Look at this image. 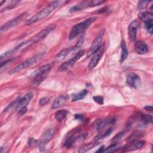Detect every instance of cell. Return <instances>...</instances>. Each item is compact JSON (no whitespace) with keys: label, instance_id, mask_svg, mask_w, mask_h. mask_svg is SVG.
Returning a JSON list of instances; mask_svg holds the SVG:
<instances>
[{"label":"cell","instance_id":"2e32d148","mask_svg":"<svg viewBox=\"0 0 153 153\" xmlns=\"http://www.w3.org/2000/svg\"><path fill=\"white\" fill-rule=\"evenodd\" d=\"M134 49L137 53L143 54L148 52V47L146 44L142 41H138L135 43Z\"/></svg>","mask_w":153,"mask_h":153},{"label":"cell","instance_id":"ffe728a7","mask_svg":"<svg viewBox=\"0 0 153 153\" xmlns=\"http://www.w3.org/2000/svg\"><path fill=\"white\" fill-rule=\"evenodd\" d=\"M139 18L143 22L145 23L152 22L153 20V14L152 13L148 12V11H144L141 12L138 14Z\"/></svg>","mask_w":153,"mask_h":153},{"label":"cell","instance_id":"9c48e42d","mask_svg":"<svg viewBox=\"0 0 153 153\" xmlns=\"http://www.w3.org/2000/svg\"><path fill=\"white\" fill-rule=\"evenodd\" d=\"M26 17H27V13H23L20 14L19 16H18L17 17H16V18L8 21V22L5 23L4 25H2L1 27V29H0L1 32H5V31L10 29L13 27L17 25L19 23H20L22 20H23Z\"/></svg>","mask_w":153,"mask_h":153},{"label":"cell","instance_id":"836d02e7","mask_svg":"<svg viewBox=\"0 0 153 153\" xmlns=\"http://www.w3.org/2000/svg\"><path fill=\"white\" fill-rule=\"evenodd\" d=\"M50 98L48 97H44L39 99V105L40 106H44L46 105L47 103L49 102Z\"/></svg>","mask_w":153,"mask_h":153},{"label":"cell","instance_id":"8992f818","mask_svg":"<svg viewBox=\"0 0 153 153\" xmlns=\"http://www.w3.org/2000/svg\"><path fill=\"white\" fill-rule=\"evenodd\" d=\"M78 132L77 130H73L71 134H69L65 142V146L66 148L73 147L76 143L82 142L84 140L87 136V133H82L78 134Z\"/></svg>","mask_w":153,"mask_h":153},{"label":"cell","instance_id":"8d00e7d4","mask_svg":"<svg viewBox=\"0 0 153 153\" xmlns=\"http://www.w3.org/2000/svg\"><path fill=\"white\" fill-rule=\"evenodd\" d=\"M27 107L26 106H25V107H23L21 109H20L19 110V112H18V114L19 115H24L26 112H27Z\"/></svg>","mask_w":153,"mask_h":153},{"label":"cell","instance_id":"6da1fadb","mask_svg":"<svg viewBox=\"0 0 153 153\" xmlns=\"http://www.w3.org/2000/svg\"><path fill=\"white\" fill-rule=\"evenodd\" d=\"M60 2L59 1H55L51 2L48 5H47L45 8L42 9L41 11H39L38 13L35 14L32 17H31L26 22V25L30 26L47 17L48 16L50 15V14L51 12H53L56 8H57L59 6Z\"/></svg>","mask_w":153,"mask_h":153},{"label":"cell","instance_id":"8fae6325","mask_svg":"<svg viewBox=\"0 0 153 153\" xmlns=\"http://www.w3.org/2000/svg\"><path fill=\"white\" fill-rule=\"evenodd\" d=\"M127 84L131 87L137 88L141 85V79L139 75L134 72H131L127 75L126 79Z\"/></svg>","mask_w":153,"mask_h":153},{"label":"cell","instance_id":"9a60e30c","mask_svg":"<svg viewBox=\"0 0 153 153\" xmlns=\"http://www.w3.org/2000/svg\"><path fill=\"white\" fill-rule=\"evenodd\" d=\"M68 99V95H60L56 97L52 103L51 108L53 109H57L65 104Z\"/></svg>","mask_w":153,"mask_h":153},{"label":"cell","instance_id":"3957f363","mask_svg":"<svg viewBox=\"0 0 153 153\" xmlns=\"http://www.w3.org/2000/svg\"><path fill=\"white\" fill-rule=\"evenodd\" d=\"M51 69V65L50 64L41 66L34 72V78L32 81V85L33 87L38 86L48 76Z\"/></svg>","mask_w":153,"mask_h":153},{"label":"cell","instance_id":"44dd1931","mask_svg":"<svg viewBox=\"0 0 153 153\" xmlns=\"http://www.w3.org/2000/svg\"><path fill=\"white\" fill-rule=\"evenodd\" d=\"M87 93L88 91L87 90H83L78 93H74L72 95V101L76 102L79 100H82L86 96Z\"/></svg>","mask_w":153,"mask_h":153},{"label":"cell","instance_id":"e0dca14e","mask_svg":"<svg viewBox=\"0 0 153 153\" xmlns=\"http://www.w3.org/2000/svg\"><path fill=\"white\" fill-rule=\"evenodd\" d=\"M33 97V94L32 93H28L26 94L23 97H21L20 101L19 102L18 106L17 107V109L19 111L23 107L26 106V105L29 103Z\"/></svg>","mask_w":153,"mask_h":153},{"label":"cell","instance_id":"484cf974","mask_svg":"<svg viewBox=\"0 0 153 153\" xmlns=\"http://www.w3.org/2000/svg\"><path fill=\"white\" fill-rule=\"evenodd\" d=\"M121 146L117 142V143H114L113 144L111 145L110 146H108L106 149L105 148L103 152H106V153H109V152H115L117 150H118L120 148Z\"/></svg>","mask_w":153,"mask_h":153},{"label":"cell","instance_id":"4316f807","mask_svg":"<svg viewBox=\"0 0 153 153\" xmlns=\"http://www.w3.org/2000/svg\"><path fill=\"white\" fill-rule=\"evenodd\" d=\"M20 2V1L17 0H14L11 1L5 7H4L3 9L1 10V13H2L3 11H5L7 10H10L14 8H15L16 6L18 5V4Z\"/></svg>","mask_w":153,"mask_h":153},{"label":"cell","instance_id":"ba28073f","mask_svg":"<svg viewBox=\"0 0 153 153\" xmlns=\"http://www.w3.org/2000/svg\"><path fill=\"white\" fill-rule=\"evenodd\" d=\"M105 48V45L104 44H102L100 45V47L97 49V50L93 54V57L91 59L88 65V69L90 70L93 69L98 64L99 60L101 59L103 54Z\"/></svg>","mask_w":153,"mask_h":153},{"label":"cell","instance_id":"4fadbf2b","mask_svg":"<svg viewBox=\"0 0 153 153\" xmlns=\"http://www.w3.org/2000/svg\"><path fill=\"white\" fill-rule=\"evenodd\" d=\"M138 22L136 20L131 22L128 27V33L130 39L131 41H134L136 39L137 29L138 27Z\"/></svg>","mask_w":153,"mask_h":153},{"label":"cell","instance_id":"f1b7e54d","mask_svg":"<svg viewBox=\"0 0 153 153\" xmlns=\"http://www.w3.org/2000/svg\"><path fill=\"white\" fill-rule=\"evenodd\" d=\"M124 134H125V131H120V133H117V134L112 139L111 142H113V143L118 142L121 139V138L124 136Z\"/></svg>","mask_w":153,"mask_h":153},{"label":"cell","instance_id":"603a6c76","mask_svg":"<svg viewBox=\"0 0 153 153\" xmlns=\"http://www.w3.org/2000/svg\"><path fill=\"white\" fill-rule=\"evenodd\" d=\"M68 114V111L65 109L59 110L54 113V118L57 121H62L66 117Z\"/></svg>","mask_w":153,"mask_h":153},{"label":"cell","instance_id":"52a82bcc","mask_svg":"<svg viewBox=\"0 0 153 153\" xmlns=\"http://www.w3.org/2000/svg\"><path fill=\"white\" fill-rule=\"evenodd\" d=\"M54 133V128L51 127L47 129L45 131L42 136L40 137V139L38 140V147L40 151H43L45 149L46 145L50 141L51 137Z\"/></svg>","mask_w":153,"mask_h":153},{"label":"cell","instance_id":"7c38bea8","mask_svg":"<svg viewBox=\"0 0 153 153\" xmlns=\"http://www.w3.org/2000/svg\"><path fill=\"white\" fill-rule=\"evenodd\" d=\"M84 54V50H79L77 52V53L71 59H69L68 61L63 63L62 65L60 66V69L61 70H65L68 69L69 66H72L76 61H78L83 55Z\"/></svg>","mask_w":153,"mask_h":153},{"label":"cell","instance_id":"7a4b0ae2","mask_svg":"<svg viewBox=\"0 0 153 153\" xmlns=\"http://www.w3.org/2000/svg\"><path fill=\"white\" fill-rule=\"evenodd\" d=\"M96 20H97L96 17H91L74 25L72 27L70 31L69 35V39L71 41L74 39L78 35L82 33L85 29H87Z\"/></svg>","mask_w":153,"mask_h":153},{"label":"cell","instance_id":"5b68a950","mask_svg":"<svg viewBox=\"0 0 153 153\" xmlns=\"http://www.w3.org/2000/svg\"><path fill=\"white\" fill-rule=\"evenodd\" d=\"M55 27H56V25H51L48 26V27L44 28V29L41 30L40 32L37 33L36 35H35L33 37H32L29 40L25 41V47H27V46L29 47L32 44H36L37 42H40L41 41L43 40L50 33V32L54 29Z\"/></svg>","mask_w":153,"mask_h":153},{"label":"cell","instance_id":"f546056e","mask_svg":"<svg viewBox=\"0 0 153 153\" xmlns=\"http://www.w3.org/2000/svg\"><path fill=\"white\" fill-rule=\"evenodd\" d=\"M141 134L140 132H135L134 133H133L132 134H131L127 139V140L128 141V143L132 142L135 141L138 137H140Z\"/></svg>","mask_w":153,"mask_h":153},{"label":"cell","instance_id":"4dcf8cb0","mask_svg":"<svg viewBox=\"0 0 153 153\" xmlns=\"http://www.w3.org/2000/svg\"><path fill=\"white\" fill-rule=\"evenodd\" d=\"M104 2H105V1H103V0H91L89 2V7H96V6H98L99 5H101L102 4H103Z\"/></svg>","mask_w":153,"mask_h":153},{"label":"cell","instance_id":"d6a6232c","mask_svg":"<svg viewBox=\"0 0 153 153\" xmlns=\"http://www.w3.org/2000/svg\"><path fill=\"white\" fill-rule=\"evenodd\" d=\"M145 27L149 34H152V31H153V23L152 22L145 23Z\"/></svg>","mask_w":153,"mask_h":153},{"label":"cell","instance_id":"74e56055","mask_svg":"<svg viewBox=\"0 0 153 153\" xmlns=\"http://www.w3.org/2000/svg\"><path fill=\"white\" fill-rule=\"evenodd\" d=\"M75 118L79 121H84L85 120V117L82 115H81V114H75Z\"/></svg>","mask_w":153,"mask_h":153},{"label":"cell","instance_id":"7402d4cb","mask_svg":"<svg viewBox=\"0 0 153 153\" xmlns=\"http://www.w3.org/2000/svg\"><path fill=\"white\" fill-rule=\"evenodd\" d=\"M121 62H123L127 57L128 54V51L126 47V42L124 40H122L121 42Z\"/></svg>","mask_w":153,"mask_h":153},{"label":"cell","instance_id":"5bb4252c","mask_svg":"<svg viewBox=\"0 0 153 153\" xmlns=\"http://www.w3.org/2000/svg\"><path fill=\"white\" fill-rule=\"evenodd\" d=\"M145 143L144 140H135L134 142L128 143V145H126L123 148L124 151H130L136 150L142 148Z\"/></svg>","mask_w":153,"mask_h":153},{"label":"cell","instance_id":"83f0119b","mask_svg":"<svg viewBox=\"0 0 153 153\" xmlns=\"http://www.w3.org/2000/svg\"><path fill=\"white\" fill-rule=\"evenodd\" d=\"M84 41V34H82V35L80 36V37L79 38V39H78V40L76 44H75V45L73 47V48H74V50H78L79 48H80L82 47Z\"/></svg>","mask_w":153,"mask_h":153},{"label":"cell","instance_id":"277c9868","mask_svg":"<svg viewBox=\"0 0 153 153\" xmlns=\"http://www.w3.org/2000/svg\"><path fill=\"white\" fill-rule=\"evenodd\" d=\"M44 54H45L44 52H41V53H39L35 55L33 57H30L29 59H26V60L22 62L21 63H20L19 65L16 66L15 68L12 69L9 72V74L12 75V74H16L26 68H28V67L32 66V65L36 63L38 61L41 60L43 57Z\"/></svg>","mask_w":153,"mask_h":153},{"label":"cell","instance_id":"1f68e13d","mask_svg":"<svg viewBox=\"0 0 153 153\" xmlns=\"http://www.w3.org/2000/svg\"><path fill=\"white\" fill-rule=\"evenodd\" d=\"M149 2V1H139L138 4H137V8L140 10L145 8L148 6Z\"/></svg>","mask_w":153,"mask_h":153},{"label":"cell","instance_id":"30bf717a","mask_svg":"<svg viewBox=\"0 0 153 153\" xmlns=\"http://www.w3.org/2000/svg\"><path fill=\"white\" fill-rule=\"evenodd\" d=\"M105 33V30H101L93 41L91 47L88 51V56L93 55L102 45V41Z\"/></svg>","mask_w":153,"mask_h":153},{"label":"cell","instance_id":"d4e9b609","mask_svg":"<svg viewBox=\"0 0 153 153\" xmlns=\"http://www.w3.org/2000/svg\"><path fill=\"white\" fill-rule=\"evenodd\" d=\"M97 145V143L96 142H94V143H89L88 144L86 145H84L82 146H81L79 149L78 152H85L87 151H88V150L92 149L94 146H96Z\"/></svg>","mask_w":153,"mask_h":153},{"label":"cell","instance_id":"d590c367","mask_svg":"<svg viewBox=\"0 0 153 153\" xmlns=\"http://www.w3.org/2000/svg\"><path fill=\"white\" fill-rule=\"evenodd\" d=\"M38 141L33 138H30L28 140V145L30 147H35V146L38 145Z\"/></svg>","mask_w":153,"mask_h":153},{"label":"cell","instance_id":"f35d334b","mask_svg":"<svg viewBox=\"0 0 153 153\" xmlns=\"http://www.w3.org/2000/svg\"><path fill=\"white\" fill-rule=\"evenodd\" d=\"M144 108L146 111H150V112L152 111V107L151 106H146Z\"/></svg>","mask_w":153,"mask_h":153},{"label":"cell","instance_id":"e575fe53","mask_svg":"<svg viewBox=\"0 0 153 153\" xmlns=\"http://www.w3.org/2000/svg\"><path fill=\"white\" fill-rule=\"evenodd\" d=\"M93 99L94 100V102H96L97 103H98L99 105H103V104L104 100H103V98L102 96H95L93 97Z\"/></svg>","mask_w":153,"mask_h":153},{"label":"cell","instance_id":"d6986e66","mask_svg":"<svg viewBox=\"0 0 153 153\" xmlns=\"http://www.w3.org/2000/svg\"><path fill=\"white\" fill-rule=\"evenodd\" d=\"M72 51H74V48L73 47H68V48H66L62 50H61L56 56L55 57V60L57 62H60L61 60H62L63 59H64L65 58V57L68 55Z\"/></svg>","mask_w":153,"mask_h":153},{"label":"cell","instance_id":"ac0fdd59","mask_svg":"<svg viewBox=\"0 0 153 153\" xmlns=\"http://www.w3.org/2000/svg\"><path fill=\"white\" fill-rule=\"evenodd\" d=\"M89 2H90V1H84L78 4H76L75 5L73 6L72 7H71L70 8L69 12L72 13H75L76 11L82 10L87 7H89Z\"/></svg>","mask_w":153,"mask_h":153},{"label":"cell","instance_id":"cb8c5ba5","mask_svg":"<svg viewBox=\"0 0 153 153\" xmlns=\"http://www.w3.org/2000/svg\"><path fill=\"white\" fill-rule=\"evenodd\" d=\"M21 97H18L17 99H16L15 100H14L13 102H11L3 111V112H7L10 110H11L13 108H16L17 109V107L18 106V104H19V102L20 101V99Z\"/></svg>","mask_w":153,"mask_h":153},{"label":"cell","instance_id":"ab89813d","mask_svg":"<svg viewBox=\"0 0 153 153\" xmlns=\"http://www.w3.org/2000/svg\"><path fill=\"white\" fill-rule=\"evenodd\" d=\"M104 148H105V147H104L103 145L97 151H96V152H103V151H104V149H105Z\"/></svg>","mask_w":153,"mask_h":153}]
</instances>
